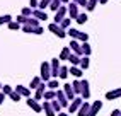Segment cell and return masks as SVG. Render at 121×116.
<instances>
[{
    "label": "cell",
    "mask_w": 121,
    "mask_h": 116,
    "mask_svg": "<svg viewBox=\"0 0 121 116\" xmlns=\"http://www.w3.org/2000/svg\"><path fill=\"white\" fill-rule=\"evenodd\" d=\"M39 77L43 82H50L51 80V63L50 62H43L41 63V70H39Z\"/></svg>",
    "instance_id": "obj_1"
},
{
    "label": "cell",
    "mask_w": 121,
    "mask_h": 116,
    "mask_svg": "<svg viewBox=\"0 0 121 116\" xmlns=\"http://www.w3.org/2000/svg\"><path fill=\"white\" fill-rule=\"evenodd\" d=\"M67 14H68V5H61L58 12H55V17H53V22L55 24H61V21L67 17Z\"/></svg>",
    "instance_id": "obj_2"
},
{
    "label": "cell",
    "mask_w": 121,
    "mask_h": 116,
    "mask_svg": "<svg viewBox=\"0 0 121 116\" xmlns=\"http://www.w3.org/2000/svg\"><path fill=\"white\" fill-rule=\"evenodd\" d=\"M48 29H50L55 36H58L60 39H63V38L67 36V31H65V29H61V27H60V24H55V22H51L50 26H48Z\"/></svg>",
    "instance_id": "obj_3"
},
{
    "label": "cell",
    "mask_w": 121,
    "mask_h": 116,
    "mask_svg": "<svg viewBox=\"0 0 121 116\" xmlns=\"http://www.w3.org/2000/svg\"><path fill=\"white\" fill-rule=\"evenodd\" d=\"M84 104V99H82V96H77L73 101L70 103V106H68V113L70 114H73V113H77L78 109H80V106Z\"/></svg>",
    "instance_id": "obj_4"
},
{
    "label": "cell",
    "mask_w": 121,
    "mask_h": 116,
    "mask_svg": "<svg viewBox=\"0 0 121 116\" xmlns=\"http://www.w3.org/2000/svg\"><path fill=\"white\" fill-rule=\"evenodd\" d=\"M26 104L31 107V109H33L34 113H41L43 111V104L39 103V101H36L34 97H29V99H26Z\"/></svg>",
    "instance_id": "obj_5"
},
{
    "label": "cell",
    "mask_w": 121,
    "mask_h": 116,
    "mask_svg": "<svg viewBox=\"0 0 121 116\" xmlns=\"http://www.w3.org/2000/svg\"><path fill=\"white\" fill-rule=\"evenodd\" d=\"M56 101H58V103L61 104V107H67V109H68V106H70V101L67 99L65 92H63V89H58V90H56Z\"/></svg>",
    "instance_id": "obj_6"
},
{
    "label": "cell",
    "mask_w": 121,
    "mask_h": 116,
    "mask_svg": "<svg viewBox=\"0 0 121 116\" xmlns=\"http://www.w3.org/2000/svg\"><path fill=\"white\" fill-rule=\"evenodd\" d=\"M80 84H82V99L84 101H87L89 97H91V85H89V80H85V79H80Z\"/></svg>",
    "instance_id": "obj_7"
},
{
    "label": "cell",
    "mask_w": 121,
    "mask_h": 116,
    "mask_svg": "<svg viewBox=\"0 0 121 116\" xmlns=\"http://www.w3.org/2000/svg\"><path fill=\"white\" fill-rule=\"evenodd\" d=\"M68 46H70V49H72V53H75V55H78V56H84V53H82V45H80V41L72 39Z\"/></svg>",
    "instance_id": "obj_8"
},
{
    "label": "cell",
    "mask_w": 121,
    "mask_h": 116,
    "mask_svg": "<svg viewBox=\"0 0 121 116\" xmlns=\"http://www.w3.org/2000/svg\"><path fill=\"white\" fill-rule=\"evenodd\" d=\"M101 107H102V101H94L91 104V111H89L87 116H97L99 111H101Z\"/></svg>",
    "instance_id": "obj_9"
},
{
    "label": "cell",
    "mask_w": 121,
    "mask_h": 116,
    "mask_svg": "<svg viewBox=\"0 0 121 116\" xmlns=\"http://www.w3.org/2000/svg\"><path fill=\"white\" fill-rule=\"evenodd\" d=\"M63 92H65V96H67L68 101H73V99L77 97V94L73 92V87H72V84H65V85H63Z\"/></svg>",
    "instance_id": "obj_10"
},
{
    "label": "cell",
    "mask_w": 121,
    "mask_h": 116,
    "mask_svg": "<svg viewBox=\"0 0 121 116\" xmlns=\"http://www.w3.org/2000/svg\"><path fill=\"white\" fill-rule=\"evenodd\" d=\"M68 17L70 19H77L78 17V5L73 4V2L68 4Z\"/></svg>",
    "instance_id": "obj_11"
},
{
    "label": "cell",
    "mask_w": 121,
    "mask_h": 116,
    "mask_svg": "<svg viewBox=\"0 0 121 116\" xmlns=\"http://www.w3.org/2000/svg\"><path fill=\"white\" fill-rule=\"evenodd\" d=\"M119 97H121V87L114 89V90H108V92H106V99H108V101H114V99H119Z\"/></svg>",
    "instance_id": "obj_12"
},
{
    "label": "cell",
    "mask_w": 121,
    "mask_h": 116,
    "mask_svg": "<svg viewBox=\"0 0 121 116\" xmlns=\"http://www.w3.org/2000/svg\"><path fill=\"white\" fill-rule=\"evenodd\" d=\"M15 90V92H19L22 97H26V99H29L31 97V89L29 87H24V85H17V87H15L14 89Z\"/></svg>",
    "instance_id": "obj_13"
},
{
    "label": "cell",
    "mask_w": 121,
    "mask_h": 116,
    "mask_svg": "<svg viewBox=\"0 0 121 116\" xmlns=\"http://www.w3.org/2000/svg\"><path fill=\"white\" fill-rule=\"evenodd\" d=\"M43 111H44L46 116H56V113H55V109H53V106H51L50 101H44L43 103Z\"/></svg>",
    "instance_id": "obj_14"
},
{
    "label": "cell",
    "mask_w": 121,
    "mask_h": 116,
    "mask_svg": "<svg viewBox=\"0 0 121 116\" xmlns=\"http://www.w3.org/2000/svg\"><path fill=\"white\" fill-rule=\"evenodd\" d=\"M89 111H91V103L84 101V104L80 106V109L77 111V116H87V114H89Z\"/></svg>",
    "instance_id": "obj_15"
},
{
    "label": "cell",
    "mask_w": 121,
    "mask_h": 116,
    "mask_svg": "<svg viewBox=\"0 0 121 116\" xmlns=\"http://www.w3.org/2000/svg\"><path fill=\"white\" fill-rule=\"evenodd\" d=\"M33 17H36L38 21H46V19H48V15H46V12H44V10L36 9V10H33Z\"/></svg>",
    "instance_id": "obj_16"
},
{
    "label": "cell",
    "mask_w": 121,
    "mask_h": 116,
    "mask_svg": "<svg viewBox=\"0 0 121 116\" xmlns=\"http://www.w3.org/2000/svg\"><path fill=\"white\" fill-rule=\"evenodd\" d=\"M80 58H82V56H78V55H75V53H72L70 58H68V62H70L72 67H80Z\"/></svg>",
    "instance_id": "obj_17"
},
{
    "label": "cell",
    "mask_w": 121,
    "mask_h": 116,
    "mask_svg": "<svg viewBox=\"0 0 121 116\" xmlns=\"http://www.w3.org/2000/svg\"><path fill=\"white\" fill-rule=\"evenodd\" d=\"M70 55H72V49H70V46H65V48H63L61 49V51H60V60H68V58H70Z\"/></svg>",
    "instance_id": "obj_18"
},
{
    "label": "cell",
    "mask_w": 121,
    "mask_h": 116,
    "mask_svg": "<svg viewBox=\"0 0 121 116\" xmlns=\"http://www.w3.org/2000/svg\"><path fill=\"white\" fill-rule=\"evenodd\" d=\"M82 72H84V70L80 68V67H70V75H73V77H75V79H78V80H80V77L84 75Z\"/></svg>",
    "instance_id": "obj_19"
},
{
    "label": "cell",
    "mask_w": 121,
    "mask_h": 116,
    "mask_svg": "<svg viewBox=\"0 0 121 116\" xmlns=\"http://www.w3.org/2000/svg\"><path fill=\"white\" fill-rule=\"evenodd\" d=\"M72 87H73V92H75L77 96L82 94V84H80V80H78V79H75L73 82H72Z\"/></svg>",
    "instance_id": "obj_20"
},
{
    "label": "cell",
    "mask_w": 121,
    "mask_h": 116,
    "mask_svg": "<svg viewBox=\"0 0 121 116\" xmlns=\"http://www.w3.org/2000/svg\"><path fill=\"white\" fill-rule=\"evenodd\" d=\"M68 75H70V67H65V65H61L60 73H58V79H63V80H65Z\"/></svg>",
    "instance_id": "obj_21"
},
{
    "label": "cell",
    "mask_w": 121,
    "mask_h": 116,
    "mask_svg": "<svg viewBox=\"0 0 121 116\" xmlns=\"http://www.w3.org/2000/svg\"><path fill=\"white\" fill-rule=\"evenodd\" d=\"M41 82H43V80H41V77H34V79H31L29 89H34V90H36V89H38L39 85H41Z\"/></svg>",
    "instance_id": "obj_22"
},
{
    "label": "cell",
    "mask_w": 121,
    "mask_h": 116,
    "mask_svg": "<svg viewBox=\"0 0 121 116\" xmlns=\"http://www.w3.org/2000/svg\"><path fill=\"white\" fill-rule=\"evenodd\" d=\"M89 65H91V58H89V56H82V58H80V68H82V70H87Z\"/></svg>",
    "instance_id": "obj_23"
},
{
    "label": "cell",
    "mask_w": 121,
    "mask_h": 116,
    "mask_svg": "<svg viewBox=\"0 0 121 116\" xmlns=\"http://www.w3.org/2000/svg\"><path fill=\"white\" fill-rule=\"evenodd\" d=\"M48 89L50 90H58V87H60V84H58V79H51L50 82H48Z\"/></svg>",
    "instance_id": "obj_24"
},
{
    "label": "cell",
    "mask_w": 121,
    "mask_h": 116,
    "mask_svg": "<svg viewBox=\"0 0 121 116\" xmlns=\"http://www.w3.org/2000/svg\"><path fill=\"white\" fill-rule=\"evenodd\" d=\"M53 99H56V90H50V89H48L44 92V101H53Z\"/></svg>",
    "instance_id": "obj_25"
},
{
    "label": "cell",
    "mask_w": 121,
    "mask_h": 116,
    "mask_svg": "<svg viewBox=\"0 0 121 116\" xmlns=\"http://www.w3.org/2000/svg\"><path fill=\"white\" fill-rule=\"evenodd\" d=\"M82 45V53H84V56H89L92 53V48H91V45L89 43H80Z\"/></svg>",
    "instance_id": "obj_26"
},
{
    "label": "cell",
    "mask_w": 121,
    "mask_h": 116,
    "mask_svg": "<svg viewBox=\"0 0 121 116\" xmlns=\"http://www.w3.org/2000/svg\"><path fill=\"white\" fill-rule=\"evenodd\" d=\"M67 34H68L72 39H78V34H80V31H78V29H73V27H70V29L67 31Z\"/></svg>",
    "instance_id": "obj_27"
},
{
    "label": "cell",
    "mask_w": 121,
    "mask_h": 116,
    "mask_svg": "<svg viewBox=\"0 0 121 116\" xmlns=\"http://www.w3.org/2000/svg\"><path fill=\"white\" fill-rule=\"evenodd\" d=\"M61 5H63V4L60 2V0H53V2L50 4V9H51L53 12H58V9H60Z\"/></svg>",
    "instance_id": "obj_28"
},
{
    "label": "cell",
    "mask_w": 121,
    "mask_h": 116,
    "mask_svg": "<svg viewBox=\"0 0 121 116\" xmlns=\"http://www.w3.org/2000/svg\"><path fill=\"white\" fill-rule=\"evenodd\" d=\"M50 103H51V106H53V109H55V113H56V114L61 113L63 107H61V104H60L58 101H56V99H53V101H50Z\"/></svg>",
    "instance_id": "obj_29"
},
{
    "label": "cell",
    "mask_w": 121,
    "mask_h": 116,
    "mask_svg": "<svg viewBox=\"0 0 121 116\" xmlns=\"http://www.w3.org/2000/svg\"><path fill=\"white\" fill-rule=\"evenodd\" d=\"M70 22H72V19H70V17H65V19L61 21L60 27H61V29H65V31H68V29H70Z\"/></svg>",
    "instance_id": "obj_30"
},
{
    "label": "cell",
    "mask_w": 121,
    "mask_h": 116,
    "mask_svg": "<svg viewBox=\"0 0 121 116\" xmlns=\"http://www.w3.org/2000/svg\"><path fill=\"white\" fill-rule=\"evenodd\" d=\"M97 4H99V0H89V4H87V7H85L87 12H92V10L95 9V5H97Z\"/></svg>",
    "instance_id": "obj_31"
},
{
    "label": "cell",
    "mask_w": 121,
    "mask_h": 116,
    "mask_svg": "<svg viewBox=\"0 0 121 116\" xmlns=\"http://www.w3.org/2000/svg\"><path fill=\"white\" fill-rule=\"evenodd\" d=\"M7 26H9V29H10V31H19V29H22V26H21L17 21H12L10 24H7Z\"/></svg>",
    "instance_id": "obj_32"
},
{
    "label": "cell",
    "mask_w": 121,
    "mask_h": 116,
    "mask_svg": "<svg viewBox=\"0 0 121 116\" xmlns=\"http://www.w3.org/2000/svg\"><path fill=\"white\" fill-rule=\"evenodd\" d=\"M12 22V17L9 14H5V15H0V26H2V24H10Z\"/></svg>",
    "instance_id": "obj_33"
},
{
    "label": "cell",
    "mask_w": 121,
    "mask_h": 116,
    "mask_svg": "<svg viewBox=\"0 0 121 116\" xmlns=\"http://www.w3.org/2000/svg\"><path fill=\"white\" fill-rule=\"evenodd\" d=\"M21 14L24 15V17H33V9H31V7H24V9L21 10Z\"/></svg>",
    "instance_id": "obj_34"
},
{
    "label": "cell",
    "mask_w": 121,
    "mask_h": 116,
    "mask_svg": "<svg viewBox=\"0 0 121 116\" xmlns=\"http://www.w3.org/2000/svg\"><path fill=\"white\" fill-rule=\"evenodd\" d=\"M87 19H89V17H87V14L84 12V14H78V17H77L75 21H77L78 24H85V22H87Z\"/></svg>",
    "instance_id": "obj_35"
},
{
    "label": "cell",
    "mask_w": 121,
    "mask_h": 116,
    "mask_svg": "<svg viewBox=\"0 0 121 116\" xmlns=\"http://www.w3.org/2000/svg\"><path fill=\"white\" fill-rule=\"evenodd\" d=\"M77 41H80V43H89V34H87V32H80Z\"/></svg>",
    "instance_id": "obj_36"
},
{
    "label": "cell",
    "mask_w": 121,
    "mask_h": 116,
    "mask_svg": "<svg viewBox=\"0 0 121 116\" xmlns=\"http://www.w3.org/2000/svg\"><path fill=\"white\" fill-rule=\"evenodd\" d=\"M2 92H4L5 96H10V94L14 92V89H12L10 85H4V87H2Z\"/></svg>",
    "instance_id": "obj_37"
},
{
    "label": "cell",
    "mask_w": 121,
    "mask_h": 116,
    "mask_svg": "<svg viewBox=\"0 0 121 116\" xmlns=\"http://www.w3.org/2000/svg\"><path fill=\"white\" fill-rule=\"evenodd\" d=\"M9 97L12 99V101H14V103H17V101H21V97H22V96H21L19 92H15V90H14V92H12V94H10Z\"/></svg>",
    "instance_id": "obj_38"
},
{
    "label": "cell",
    "mask_w": 121,
    "mask_h": 116,
    "mask_svg": "<svg viewBox=\"0 0 121 116\" xmlns=\"http://www.w3.org/2000/svg\"><path fill=\"white\" fill-rule=\"evenodd\" d=\"M73 4H77V5H80V7H87V4H89V0H72Z\"/></svg>",
    "instance_id": "obj_39"
},
{
    "label": "cell",
    "mask_w": 121,
    "mask_h": 116,
    "mask_svg": "<svg viewBox=\"0 0 121 116\" xmlns=\"http://www.w3.org/2000/svg\"><path fill=\"white\" fill-rule=\"evenodd\" d=\"M22 31L27 32V34H34V27H31V26H22Z\"/></svg>",
    "instance_id": "obj_40"
},
{
    "label": "cell",
    "mask_w": 121,
    "mask_h": 116,
    "mask_svg": "<svg viewBox=\"0 0 121 116\" xmlns=\"http://www.w3.org/2000/svg\"><path fill=\"white\" fill-rule=\"evenodd\" d=\"M26 21H27V17H24L22 14H21V15H17V22L21 24V26H24V24H26Z\"/></svg>",
    "instance_id": "obj_41"
},
{
    "label": "cell",
    "mask_w": 121,
    "mask_h": 116,
    "mask_svg": "<svg viewBox=\"0 0 121 116\" xmlns=\"http://www.w3.org/2000/svg\"><path fill=\"white\" fill-rule=\"evenodd\" d=\"M111 116H121V109H112L111 111Z\"/></svg>",
    "instance_id": "obj_42"
},
{
    "label": "cell",
    "mask_w": 121,
    "mask_h": 116,
    "mask_svg": "<svg viewBox=\"0 0 121 116\" xmlns=\"http://www.w3.org/2000/svg\"><path fill=\"white\" fill-rule=\"evenodd\" d=\"M43 31H44V29H43L41 26H39V27H34V34H43Z\"/></svg>",
    "instance_id": "obj_43"
},
{
    "label": "cell",
    "mask_w": 121,
    "mask_h": 116,
    "mask_svg": "<svg viewBox=\"0 0 121 116\" xmlns=\"http://www.w3.org/2000/svg\"><path fill=\"white\" fill-rule=\"evenodd\" d=\"M4 101H5V94L0 92V104H4Z\"/></svg>",
    "instance_id": "obj_44"
},
{
    "label": "cell",
    "mask_w": 121,
    "mask_h": 116,
    "mask_svg": "<svg viewBox=\"0 0 121 116\" xmlns=\"http://www.w3.org/2000/svg\"><path fill=\"white\" fill-rule=\"evenodd\" d=\"M56 116H70V114H67V113H58Z\"/></svg>",
    "instance_id": "obj_45"
},
{
    "label": "cell",
    "mask_w": 121,
    "mask_h": 116,
    "mask_svg": "<svg viewBox=\"0 0 121 116\" xmlns=\"http://www.w3.org/2000/svg\"><path fill=\"white\" fill-rule=\"evenodd\" d=\"M60 2H61L63 5H65V4H70V0H60Z\"/></svg>",
    "instance_id": "obj_46"
},
{
    "label": "cell",
    "mask_w": 121,
    "mask_h": 116,
    "mask_svg": "<svg viewBox=\"0 0 121 116\" xmlns=\"http://www.w3.org/2000/svg\"><path fill=\"white\" fill-rule=\"evenodd\" d=\"M99 4H108V0H99Z\"/></svg>",
    "instance_id": "obj_47"
},
{
    "label": "cell",
    "mask_w": 121,
    "mask_h": 116,
    "mask_svg": "<svg viewBox=\"0 0 121 116\" xmlns=\"http://www.w3.org/2000/svg\"><path fill=\"white\" fill-rule=\"evenodd\" d=\"M2 87H4V84H0V92H2Z\"/></svg>",
    "instance_id": "obj_48"
}]
</instances>
